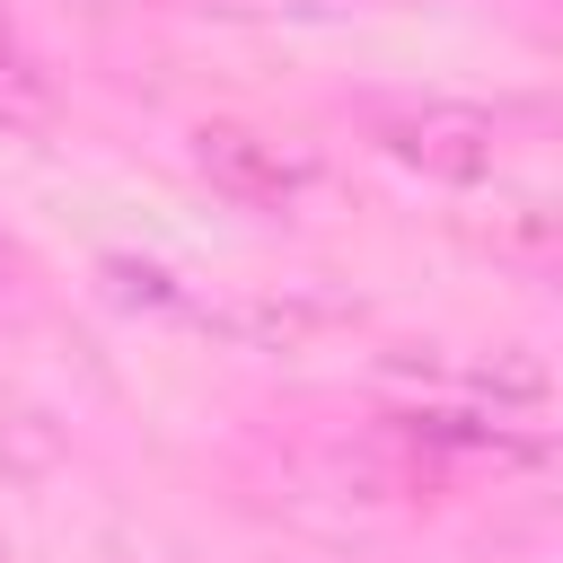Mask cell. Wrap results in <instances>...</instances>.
<instances>
[{"label": "cell", "instance_id": "obj_3", "mask_svg": "<svg viewBox=\"0 0 563 563\" xmlns=\"http://www.w3.org/2000/svg\"><path fill=\"white\" fill-rule=\"evenodd\" d=\"M44 123H53V70L0 9V132H44Z\"/></svg>", "mask_w": 563, "mask_h": 563}, {"label": "cell", "instance_id": "obj_1", "mask_svg": "<svg viewBox=\"0 0 563 563\" xmlns=\"http://www.w3.org/2000/svg\"><path fill=\"white\" fill-rule=\"evenodd\" d=\"M369 150L431 185H493L510 150V114L475 97H405V106H369Z\"/></svg>", "mask_w": 563, "mask_h": 563}, {"label": "cell", "instance_id": "obj_4", "mask_svg": "<svg viewBox=\"0 0 563 563\" xmlns=\"http://www.w3.org/2000/svg\"><path fill=\"white\" fill-rule=\"evenodd\" d=\"M53 457H62V422H53L35 396L0 387V484H26V475H44Z\"/></svg>", "mask_w": 563, "mask_h": 563}, {"label": "cell", "instance_id": "obj_5", "mask_svg": "<svg viewBox=\"0 0 563 563\" xmlns=\"http://www.w3.org/2000/svg\"><path fill=\"white\" fill-rule=\"evenodd\" d=\"M18 299H26V255H18L9 238H0V317H9Z\"/></svg>", "mask_w": 563, "mask_h": 563}, {"label": "cell", "instance_id": "obj_2", "mask_svg": "<svg viewBox=\"0 0 563 563\" xmlns=\"http://www.w3.org/2000/svg\"><path fill=\"white\" fill-rule=\"evenodd\" d=\"M194 167L246 211H290L317 185V158L299 141H282V132H255V123H202L194 132Z\"/></svg>", "mask_w": 563, "mask_h": 563}]
</instances>
